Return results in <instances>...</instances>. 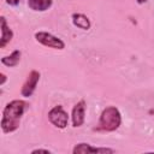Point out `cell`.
<instances>
[{
	"label": "cell",
	"mask_w": 154,
	"mask_h": 154,
	"mask_svg": "<svg viewBox=\"0 0 154 154\" xmlns=\"http://www.w3.org/2000/svg\"><path fill=\"white\" fill-rule=\"evenodd\" d=\"M28 103L23 100H13L5 106L1 118V130L5 134L13 132L19 128L20 119Z\"/></svg>",
	"instance_id": "obj_1"
},
{
	"label": "cell",
	"mask_w": 154,
	"mask_h": 154,
	"mask_svg": "<svg viewBox=\"0 0 154 154\" xmlns=\"http://www.w3.org/2000/svg\"><path fill=\"white\" fill-rule=\"evenodd\" d=\"M84 116H85V101L81 100L77 102L72 109V125L75 128H79L84 123Z\"/></svg>",
	"instance_id": "obj_6"
},
{
	"label": "cell",
	"mask_w": 154,
	"mask_h": 154,
	"mask_svg": "<svg viewBox=\"0 0 154 154\" xmlns=\"http://www.w3.org/2000/svg\"><path fill=\"white\" fill-rule=\"evenodd\" d=\"M20 55H22L20 51H13L10 55H6V57L1 58V63H2L4 65H6V66L13 67V66H16V65L19 63Z\"/></svg>",
	"instance_id": "obj_11"
},
{
	"label": "cell",
	"mask_w": 154,
	"mask_h": 154,
	"mask_svg": "<svg viewBox=\"0 0 154 154\" xmlns=\"http://www.w3.org/2000/svg\"><path fill=\"white\" fill-rule=\"evenodd\" d=\"M38 81H40V72L36 71V70H32V71L28 75L26 81L24 82V84H23V87H22V90H20L22 95H23L24 97L31 96L32 93H34L35 89H36V85H37Z\"/></svg>",
	"instance_id": "obj_5"
},
{
	"label": "cell",
	"mask_w": 154,
	"mask_h": 154,
	"mask_svg": "<svg viewBox=\"0 0 154 154\" xmlns=\"http://www.w3.org/2000/svg\"><path fill=\"white\" fill-rule=\"evenodd\" d=\"M48 119L49 122L58 129H65L69 123V114L63 108V106L58 105L54 106L49 112H48Z\"/></svg>",
	"instance_id": "obj_3"
},
{
	"label": "cell",
	"mask_w": 154,
	"mask_h": 154,
	"mask_svg": "<svg viewBox=\"0 0 154 154\" xmlns=\"http://www.w3.org/2000/svg\"><path fill=\"white\" fill-rule=\"evenodd\" d=\"M137 1V4H140V5H142V4H144L147 0H136Z\"/></svg>",
	"instance_id": "obj_15"
},
{
	"label": "cell",
	"mask_w": 154,
	"mask_h": 154,
	"mask_svg": "<svg viewBox=\"0 0 154 154\" xmlns=\"http://www.w3.org/2000/svg\"><path fill=\"white\" fill-rule=\"evenodd\" d=\"M53 0H28V6L32 11L37 12H43L47 11L52 6Z\"/></svg>",
	"instance_id": "obj_9"
},
{
	"label": "cell",
	"mask_w": 154,
	"mask_h": 154,
	"mask_svg": "<svg viewBox=\"0 0 154 154\" xmlns=\"http://www.w3.org/2000/svg\"><path fill=\"white\" fill-rule=\"evenodd\" d=\"M35 38L37 42H40L41 45L49 47V48H54V49H64L65 48V43L63 40H60L59 37L46 32V31H38L35 34Z\"/></svg>",
	"instance_id": "obj_4"
},
{
	"label": "cell",
	"mask_w": 154,
	"mask_h": 154,
	"mask_svg": "<svg viewBox=\"0 0 154 154\" xmlns=\"http://www.w3.org/2000/svg\"><path fill=\"white\" fill-rule=\"evenodd\" d=\"M73 154L77 153H82V154H89V153H113L114 150L111 148H96V147H91L88 143H79L73 148Z\"/></svg>",
	"instance_id": "obj_7"
},
{
	"label": "cell",
	"mask_w": 154,
	"mask_h": 154,
	"mask_svg": "<svg viewBox=\"0 0 154 154\" xmlns=\"http://www.w3.org/2000/svg\"><path fill=\"white\" fill-rule=\"evenodd\" d=\"M0 76H1V83H0V84H1V85H2V84H4V83H5V82H6V76H5V75H4V73H1V75H0Z\"/></svg>",
	"instance_id": "obj_14"
},
{
	"label": "cell",
	"mask_w": 154,
	"mask_h": 154,
	"mask_svg": "<svg viewBox=\"0 0 154 154\" xmlns=\"http://www.w3.org/2000/svg\"><path fill=\"white\" fill-rule=\"evenodd\" d=\"M72 23L73 25H76L77 28L82 29V30H88L90 29V20L87 16L82 14V13H73L72 14Z\"/></svg>",
	"instance_id": "obj_10"
},
{
	"label": "cell",
	"mask_w": 154,
	"mask_h": 154,
	"mask_svg": "<svg viewBox=\"0 0 154 154\" xmlns=\"http://www.w3.org/2000/svg\"><path fill=\"white\" fill-rule=\"evenodd\" d=\"M0 28H1V38H0V47L4 48L13 37V31L10 29V26L7 25L6 18L4 16H1L0 18Z\"/></svg>",
	"instance_id": "obj_8"
},
{
	"label": "cell",
	"mask_w": 154,
	"mask_h": 154,
	"mask_svg": "<svg viewBox=\"0 0 154 154\" xmlns=\"http://www.w3.org/2000/svg\"><path fill=\"white\" fill-rule=\"evenodd\" d=\"M19 1H20V0H6V2H7L8 5H11V6H17V5L19 4Z\"/></svg>",
	"instance_id": "obj_12"
},
{
	"label": "cell",
	"mask_w": 154,
	"mask_h": 154,
	"mask_svg": "<svg viewBox=\"0 0 154 154\" xmlns=\"http://www.w3.org/2000/svg\"><path fill=\"white\" fill-rule=\"evenodd\" d=\"M31 153H51L48 149H41V148H37V149H34Z\"/></svg>",
	"instance_id": "obj_13"
},
{
	"label": "cell",
	"mask_w": 154,
	"mask_h": 154,
	"mask_svg": "<svg viewBox=\"0 0 154 154\" xmlns=\"http://www.w3.org/2000/svg\"><path fill=\"white\" fill-rule=\"evenodd\" d=\"M120 124H122V114L119 109L114 106H108L102 111L96 130L112 132V131H116L120 126Z\"/></svg>",
	"instance_id": "obj_2"
}]
</instances>
